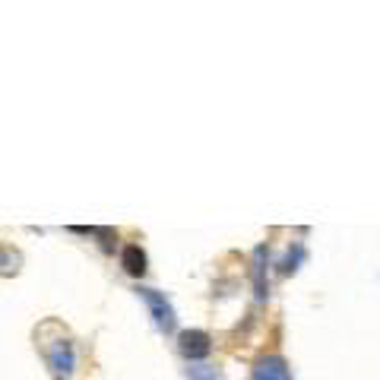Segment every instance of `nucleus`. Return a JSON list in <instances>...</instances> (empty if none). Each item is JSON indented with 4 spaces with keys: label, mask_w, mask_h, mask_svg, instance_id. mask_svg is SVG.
I'll return each mask as SVG.
<instances>
[{
    "label": "nucleus",
    "mask_w": 380,
    "mask_h": 380,
    "mask_svg": "<svg viewBox=\"0 0 380 380\" xmlns=\"http://www.w3.org/2000/svg\"><path fill=\"white\" fill-rule=\"evenodd\" d=\"M48 364H51L54 377L70 380V377H73V368H77V355H73V345L67 342V339H57V342L48 349Z\"/></svg>",
    "instance_id": "obj_1"
},
{
    "label": "nucleus",
    "mask_w": 380,
    "mask_h": 380,
    "mask_svg": "<svg viewBox=\"0 0 380 380\" xmlns=\"http://www.w3.org/2000/svg\"><path fill=\"white\" fill-rule=\"evenodd\" d=\"M181 352H184V358H190V362H200V358L209 355V349H213V342H209L206 332L200 330H187L181 332Z\"/></svg>",
    "instance_id": "obj_2"
},
{
    "label": "nucleus",
    "mask_w": 380,
    "mask_h": 380,
    "mask_svg": "<svg viewBox=\"0 0 380 380\" xmlns=\"http://www.w3.org/2000/svg\"><path fill=\"white\" fill-rule=\"evenodd\" d=\"M250 380H291V374H289V364L279 355H263L254 364V377Z\"/></svg>",
    "instance_id": "obj_3"
},
{
    "label": "nucleus",
    "mask_w": 380,
    "mask_h": 380,
    "mask_svg": "<svg viewBox=\"0 0 380 380\" xmlns=\"http://www.w3.org/2000/svg\"><path fill=\"white\" fill-rule=\"evenodd\" d=\"M142 298H146L149 308L155 311V323H159L162 330H172V327H174V314H172V308L165 304V298L155 295L152 289H142Z\"/></svg>",
    "instance_id": "obj_4"
},
{
    "label": "nucleus",
    "mask_w": 380,
    "mask_h": 380,
    "mask_svg": "<svg viewBox=\"0 0 380 380\" xmlns=\"http://www.w3.org/2000/svg\"><path fill=\"white\" fill-rule=\"evenodd\" d=\"M121 263H124V269L130 276H142V273H146V254H142L137 244H127L124 254H121Z\"/></svg>",
    "instance_id": "obj_5"
},
{
    "label": "nucleus",
    "mask_w": 380,
    "mask_h": 380,
    "mask_svg": "<svg viewBox=\"0 0 380 380\" xmlns=\"http://www.w3.org/2000/svg\"><path fill=\"white\" fill-rule=\"evenodd\" d=\"M190 380H219L213 368H190Z\"/></svg>",
    "instance_id": "obj_6"
}]
</instances>
